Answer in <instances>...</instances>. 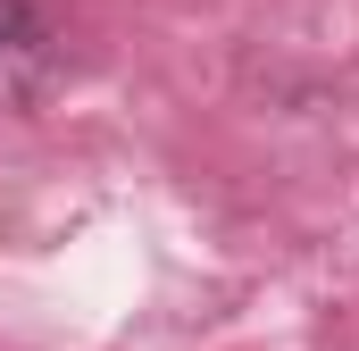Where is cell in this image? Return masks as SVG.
Returning a JSON list of instances; mask_svg holds the SVG:
<instances>
[{"mask_svg": "<svg viewBox=\"0 0 359 351\" xmlns=\"http://www.w3.org/2000/svg\"><path fill=\"white\" fill-rule=\"evenodd\" d=\"M59 84V34L34 0H0V100L34 109L42 92Z\"/></svg>", "mask_w": 359, "mask_h": 351, "instance_id": "6da1fadb", "label": "cell"}]
</instances>
